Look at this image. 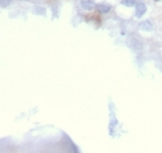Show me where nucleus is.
Here are the masks:
<instances>
[{
    "label": "nucleus",
    "mask_w": 162,
    "mask_h": 153,
    "mask_svg": "<svg viewBox=\"0 0 162 153\" xmlns=\"http://www.w3.org/2000/svg\"><path fill=\"white\" fill-rule=\"evenodd\" d=\"M11 1L12 0H0V6L1 7H8L11 5Z\"/></svg>",
    "instance_id": "0eeeda50"
},
{
    "label": "nucleus",
    "mask_w": 162,
    "mask_h": 153,
    "mask_svg": "<svg viewBox=\"0 0 162 153\" xmlns=\"http://www.w3.org/2000/svg\"><path fill=\"white\" fill-rule=\"evenodd\" d=\"M138 28L144 31H152L154 29V25L149 20H145V21H141L138 25Z\"/></svg>",
    "instance_id": "7ed1b4c3"
},
{
    "label": "nucleus",
    "mask_w": 162,
    "mask_h": 153,
    "mask_svg": "<svg viewBox=\"0 0 162 153\" xmlns=\"http://www.w3.org/2000/svg\"><path fill=\"white\" fill-rule=\"evenodd\" d=\"M154 1H161V0H154Z\"/></svg>",
    "instance_id": "6e6552de"
},
{
    "label": "nucleus",
    "mask_w": 162,
    "mask_h": 153,
    "mask_svg": "<svg viewBox=\"0 0 162 153\" xmlns=\"http://www.w3.org/2000/svg\"><path fill=\"white\" fill-rule=\"evenodd\" d=\"M146 11H147V7H146V5H145L144 2L137 4L136 9H134V15H136V18L140 19L141 16H144V14L146 13Z\"/></svg>",
    "instance_id": "f03ea898"
},
{
    "label": "nucleus",
    "mask_w": 162,
    "mask_h": 153,
    "mask_svg": "<svg viewBox=\"0 0 162 153\" xmlns=\"http://www.w3.org/2000/svg\"><path fill=\"white\" fill-rule=\"evenodd\" d=\"M80 5L86 11H93L94 8H96V5L94 2V0H81Z\"/></svg>",
    "instance_id": "20e7f679"
},
{
    "label": "nucleus",
    "mask_w": 162,
    "mask_h": 153,
    "mask_svg": "<svg viewBox=\"0 0 162 153\" xmlns=\"http://www.w3.org/2000/svg\"><path fill=\"white\" fill-rule=\"evenodd\" d=\"M96 9H97V12H99V13L107 14L111 11V6L108 5V4H99V5H96Z\"/></svg>",
    "instance_id": "39448f33"
},
{
    "label": "nucleus",
    "mask_w": 162,
    "mask_h": 153,
    "mask_svg": "<svg viewBox=\"0 0 162 153\" xmlns=\"http://www.w3.org/2000/svg\"><path fill=\"white\" fill-rule=\"evenodd\" d=\"M129 45L132 50L134 51H139L142 48V41L138 35H132L130 38H129Z\"/></svg>",
    "instance_id": "f257e3e1"
},
{
    "label": "nucleus",
    "mask_w": 162,
    "mask_h": 153,
    "mask_svg": "<svg viewBox=\"0 0 162 153\" xmlns=\"http://www.w3.org/2000/svg\"><path fill=\"white\" fill-rule=\"evenodd\" d=\"M122 5L126 6V7H133L136 4V0H122Z\"/></svg>",
    "instance_id": "423d86ee"
}]
</instances>
